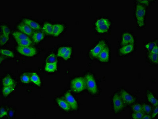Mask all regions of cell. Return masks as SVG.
Instances as JSON below:
<instances>
[{"mask_svg":"<svg viewBox=\"0 0 158 119\" xmlns=\"http://www.w3.org/2000/svg\"><path fill=\"white\" fill-rule=\"evenodd\" d=\"M135 48V44L122 46L118 50V53L120 56H125L131 53Z\"/></svg>","mask_w":158,"mask_h":119,"instance_id":"13","label":"cell"},{"mask_svg":"<svg viewBox=\"0 0 158 119\" xmlns=\"http://www.w3.org/2000/svg\"><path fill=\"white\" fill-rule=\"evenodd\" d=\"M3 87L15 86V82L10 76H6L2 81Z\"/></svg>","mask_w":158,"mask_h":119,"instance_id":"22","label":"cell"},{"mask_svg":"<svg viewBox=\"0 0 158 119\" xmlns=\"http://www.w3.org/2000/svg\"><path fill=\"white\" fill-rule=\"evenodd\" d=\"M64 29V26L62 24H54L53 25V35L54 37L58 36L63 32Z\"/></svg>","mask_w":158,"mask_h":119,"instance_id":"15","label":"cell"},{"mask_svg":"<svg viewBox=\"0 0 158 119\" xmlns=\"http://www.w3.org/2000/svg\"><path fill=\"white\" fill-rule=\"evenodd\" d=\"M135 37L132 33L129 32H124L122 33L120 45L121 47L126 45L135 44Z\"/></svg>","mask_w":158,"mask_h":119,"instance_id":"8","label":"cell"},{"mask_svg":"<svg viewBox=\"0 0 158 119\" xmlns=\"http://www.w3.org/2000/svg\"><path fill=\"white\" fill-rule=\"evenodd\" d=\"M57 61L52 63L46 62L45 70L47 72L49 73L54 72L57 70Z\"/></svg>","mask_w":158,"mask_h":119,"instance_id":"19","label":"cell"},{"mask_svg":"<svg viewBox=\"0 0 158 119\" xmlns=\"http://www.w3.org/2000/svg\"><path fill=\"white\" fill-rule=\"evenodd\" d=\"M110 57V48L107 45L98 55L97 59L103 63H107L109 62Z\"/></svg>","mask_w":158,"mask_h":119,"instance_id":"11","label":"cell"},{"mask_svg":"<svg viewBox=\"0 0 158 119\" xmlns=\"http://www.w3.org/2000/svg\"><path fill=\"white\" fill-rule=\"evenodd\" d=\"M15 86L3 87V94L4 97H7L15 89Z\"/></svg>","mask_w":158,"mask_h":119,"instance_id":"27","label":"cell"},{"mask_svg":"<svg viewBox=\"0 0 158 119\" xmlns=\"http://www.w3.org/2000/svg\"><path fill=\"white\" fill-rule=\"evenodd\" d=\"M23 22L28 25L32 29L39 30L41 29L40 25L38 23L31 19L25 18L23 19Z\"/></svg>","mask_w":158,"mask_h":119,"instance_id":"16","label":"cell"},{"mask_svg":"<svg viewBox=\"0 0 158 119\" xmlns=\"http://www.w3.org/2000/svg\"><path fill=\"white\" fill-rule=\"evenodd\" d=\"M107 45V44L105 40H100L95 47L92 48L89 51V56L92 58H97L98 55Z\"/></svg>","mask_w":158,"mask_h":119,"instance_id":"7","label":"cell"},{"mask_svg":"<svg viewBox=\"0 0 158 119\" xmlns=\"http://www.w3.org/2000/svg\"><path fill=\"white\" fill-rule=\"evenodd\" d=\"M86 82L87 89L88 91L92 95L98 94L99 89L95 78L91 74L88 73L85 76Z\"/></svg>","mask_w":158,"mask_h":119,"instance_id":"4","label":"cell"},{"mask_svg":"<svg viewBox=\"0 0 158 119\" xmlns=\"http://www.w3.org/2000/svg\"><path fill=\"white\" fill-rule=\"evenodd\" d=\"M70 88L74 92H80L87 89L86 79L83 77L74 78L71 82Z\"/></svg>","mask_w":158,"mask_h":119,"instance_id":"2","label":"cell"},{"mask_svg":"<svg viewBox=\"0 0 158 119\" xmlns=\"http://www.w3.org/2000/svg\"><path fill=\"white\" fill-rule=\"evenodd\" d=\"M147 58L151 63L155 65L157 64L158 54H153L150 52H148Z\"/></svg>","mask_w":158,"mask_h":119,"instance_id":"25","label":"cell"},{"mask_svg":"<svg viewBox=\"0 0 158 119\" xmlns=\"http://www.w3.org/2000/svg\"><path fill=\"white\" fill-rule=\"evenodd\" d=\"M95 26L97 32L101 34H104L109 31L111 26V22L107 18H99L96 21Z\"/></svg>","mask_w":158,"mask_h":119,"instance_id":"5","label":"cell"},{"mask_svg":"<svg viewBox=\"0 0 158 119\" xmlns=\"http://www.w3.org/2000/svg\"><path fill=\"white\" fill-rule=\"evenodd\" d=\"M3 59H2V57H1V63H2V60H3Z\"/></svg>","mask_w":158,"mask_h":119,"instance_id":"42","label":"cell"},{"mask_svg":"<svg viewBox=\"0 0 158 119\" xmlns=\"http://www.w3.org/2000/svg\"><path fill=\"white\" fill-rule=\"evenodd\" d=\"M1 53L2 55L8 56V57L14 58V56L13 53L9 50L1 49Z\"/></svg>","mask_w":158,"mask_h":119,"instance_id":"30","label":"cell"},{"mask_svg":"<svg viewBox=\"0 0 158 119\" xmlns=\"http://www.w3.org/2000/svg\"><path fill=\"white\" fill-rule=\"evenodd\" d=\"M17 50L18 53L24 56H32L37 54L36 49L34 47H22L18 45Z\"/></svg>","mask_w":158,"mask_h":119,"instance_id":"9","label":"cell"},{"mask_svg":"<svg viewBox=\"0 0 158 119\" xmlns=\"http://www.w3.org/2000/svg\"><path fill=\"white\" fill-rule=\"evenodd\" d=\"M42 31L45 34L53 35V24L49 22L45 23L43 25Z\"/></svg>","mask_w":158,"mask_h":119,"instance_id":"20","label":"cell"},{"mask_svg":"<svg viewBox=\"0 0 158 119\" xmlns=\"http://www.w3.org/2000/svg\"><path fill=\"white\" fill-rule=\"evenodd\" d=\"M134 6V16L138 28H142L146 25V6L136 1Z\"/></svg>","mask_w":158,"mask_h":119,"instance_id":"1","label":"cell"},{"mask_svg":"<svg viewBox=\"0 0 158 119\" xmlns=\"http://www.w3.org/2000/svg\"><path fill=\"white\" fill-rule=\"evenodd\" d=\"M72 53V47L67 46L62 47H60L58 50L57 56L62 58L64 59L67 60L70 58Z\"/></svg>","mask_w":158,"mask_h":119,"instance_id":"10","label":"cell"},{"mask_svg":"<svg viewBox=\"0 0 158 119\" xmlns=\"http://www.w3.org/2000/svg\"><path fill=\"white\" fill-rule=\"evenodd\" d=\"M137 1L139 2V3H141L143 5H144L145 6H148L149 5V4H151V2H152L151 1Z\"/></svg>","mask_w":158,"mask_h":119,"instance_id":"38","label":"cell"},{"mask_svg":"<svg viewBox=\"0 0 158 119\" xmlns=\"http://www.w3.org/2000/svg\"><path fill=\"white\" fill-rule=\"evenodd\" d=\"M18 45L22 47H30L32 44V41L30 38L17 40Z\"/></svg>","mask_w":158,"mask_h":119,"instance_id":"24","label":"cell"},{"mask_svg":"<svg viewBox=\"0 0 158 119\" xmlns=\"http://www.w3.org/2000/svg\"><path fill=\"white\" fill-rule=\"evenodd\" d=\"M112 109L114 113L118 114L122 111L125 106L120 97L119 92L115 93L112 98Z\"/></svg>","mask_w":158,"mask_h":119,"instance_id":"3","label":"cell"},{"mask_svg":"<svg viewBox=\"0 0 158 119\" xmlns=\"http://www.w3.org/2000/svg\"><path fill=\"white\" fill-rule=\"evenodd\" d=\"M30 77V80L38 86H40L41 85L40 79L39 76L36 73L32 72L29 73Z\"/></svg>","mask_w":158,"mask_h":119,"instance_id":"21","label":"cell"},{"mask_svg":"<svg viewBox=\"0 0 158 119\" xmlns=\"http://www.w3.org/2000/svg\"><path fill=\"white\" fill-rule=\"evenodd\" d=\"M150 53H151L154 54H158V43L157 41H156L155 42V44H154V46H153V48H152L151 50L150 51L148 52Z\"/></svg>","mask_w":158,"mask_h":119,"instance_id":"36","label":"cell"},{"mask_svg":"<svg viewBox=\"0 0 158 119\" xmlns=\"http://www.w3.org/2000/svg\"><path fill=\"white\" fill-rule=\"evenodd\" d=\"M12 35L13 36L14 38H15V39H16V41L17 40L30 38L26 35L20 32H14L12 33Z\"/></svg>","mask_w":158,"mask_h":119,"instance_id":"26","label":"cell"},{"mask_svg":"<svg viewBox=\"0 0 158 119\" xmlns=\"http://www.w3.org/2000/svg\"><path fill=\"white\" fill-rule=\"evenodd\" d=\"M18 29L26 35L30 36L33 33L32 29L24 23H21L17 26Z\"/></svg>","mask_w":158,"mask_h":119,"instance_id":"14","label":"cell"},{"mask_svg":"<svg viewBox=\"0 0 158 119\" xmlns=\"http://www.w3.org/2000/svg\"><path fill=\"white\" fill-rule=\"evenodd\" d=\"M158 109H157V107H156L152 111L151 113V117L152 118H155L156 117L157 115L158 114Z\"/></svg>","mask_w":158,"mask_h":119,"instance_id":"37","label":"cell"},{"mask_svg":"<svg viewBox=\"0 0 158 119\" xmlns=\"http://www.w3.org/2000/svg\"><path fill=\"white\" fill-rule=\"evenodd\" d=\"M152 118L151 117V115H149L148 114H145V115H144L142 119H151Z\"/></svg>","mask_w":158,"mask_h":119,"instance_id":"41","label":"cell"},{"mask_svg":"<svg viewBox=\"0 0 158 119\" xmlns=\"http://www.w3.org/2000/svg\"><path fill=\"white\" fill-rule=\"evenodd\" d=\"M142 106L143 112L145 114H151L153 110L151 106L146 103H143L142 104Z\"/></svg>","mask_w":158,"mask_h":119,"instance_id":"28","label":"cell"},{"mask_svg":"<svg viewBox=\"0 0 158 119\" xmlns=\"http://www.w3.org/2000/svg\"><path fill=\"white\" fill-rule=\"evenodd\" d=\"M46 62H49V63H52L57 61L56 57L54 53L50 54L48 56L47 59H46Z\"/></svg>","mask_w":158,"mask_h":119,"instance_id":"33","label":"cell"},{"mask_svg":"<svg viewBox=\"0 0 158 119\" xmlns=\"http://www.w3.org/2000/svg\"><path fill=\"white\" fill-rule=\"evenodd\" d=\"M45 37L44 33L41 32H36L33 33L32 35V39L36 43H38L43 40Z\"/></svg>","mask_w":158,"mask_h":119,"instance_id":"23","label":"cell"},{"mask_svg":"<svg viewBox=\"0 0 158 119\" xmlns=\"http://www.w3.org/2000/svg\"><path fill=\"white\" fill-rule=\"evenodd\" d=\"M7 112L6 110L3 108H1V114H0V117H1V118L7 115Z\"/></svg>","mask_w":158,"mask_h":119,"instance_id":"40","label":"cell"},{"mask_svg":"<svg viewBox=\"0 0 158 119\" xmlns=\"http://www.w3.org/2000/svg\"><path fill=\"white\" fill-rule=\"evenodd\" d=\"M21 81L22 83L25 84H28L31 81L30 75L27 74H24L20 77Z\"/></svg>","mask_w":158,"mask_h":119,"instance_id":"31","label":"cell"},{"mask_svg":"<svg viewBox=\"0 0 158 119\" xmlns=\"http://www.w3.org/2000/svg\"><path fill=\"white\" fill-rule=\"evenodd\" d=\"M156 41L154 42L150 43L147 44L146 45V47L147 49L148 50V52L150 51L154 46V44L155 43Z\"/></svg>","mask_w":158,"mask_h":119,"instance_id":"39","label":"cell"},{"mask_svg":"<svg viewBox=\"0 0 158 119\" xmlns=\"http://www.w3.org/2000/svg\"><path fill=\"white\" fill-rule=\"evenodd\" d=\"M131 110L133 113L134 112H142V104L137 103L132 105Z\"/></svg>","mask_w":158,"mask_h":119,"instance_id":"29","label":"cell"},{"mask_svg":"<svg viewBox=\"0 0 158 119\" xmlns=\"http://www.w3.org/2000/svg\"><path fill=\"white\" fill-rule=\"evenodd\" d=\"M144 112H134L132 113L131 118L132 119H142L144 115H145Z\"/></svg>","mask_w":158,"mask_h":119,"instance_id":"32","label":"cell"},{"mask_svg":"<svg viewBox=\"0 0 158 119\" xmlns=\"http://www.w3.org/2000/svg\"><path fill=\"white\" fill-rule=\"evenodd\" d=\"M56 100L59 107L64 110L66 111H69L70 110V107L65 100L60 98H57Z\"/></svg>","mask_w":158,"mask_h":119,"instance_id":"17","label":"cell"},{"mask_svg":"<svg viewBox=\"0 0 158 119\" xmlns=\"http://www.w3.org/2000/svg\"><path fill=\"white\" fill-rule=\"evenodd\" d=\"M1 27L3 34L9 36L10 34V31L9 27L6 25H2Z\"/></svg>","mask_w":158,"mask_h":119,"instance_id":"34","label":"cell"},{"mask_svg":"<svg viewBox=\"0 0 158 119\" xmlns=\"http://www.w3.org/2000/svg\"><path fill=\"white\" fill-rule=\"evenodd\" d=\"M9 36L4 35L3 34L1 35V45H3L9 41Z\"/></svg>","mask_w":158,"mask_h":119,"instance_id":"35","label":"cell"},{"mask_svg":"<svg viewBox=\"0 0 158 119\" xmlns=\"http://www.w3.org/2000/svg\"><path fill=\"white\" fill-rule=\"evenodd\" d=\"M119 93L125 107L132 105L136 101V97L132 94H130L129 92L124 89H121L120 90Z\"/></svg>","mask_w":158,"mask_h":119,"instance_id":"6","label":"cell"},{"mask_svg":"<svg viewBox=\"0 0 158 119\" xmlns=\"http://www.w3.org/2000/svg\"><path fill=\"white\" fill-rule=\"evenodd\" d=\"M65 100L67 102L71 109L76 110L78 108V104L74 97L72 95L70 92H67L65 94Z\"/></svg>","mask_w":158,"mask_h":119,"instance_id":"12","label":"cell"},{"mask_svg":"<svg viewBox=\"0 0 158 119\" xmlns=\"http://www.w3.org/2000/svg\"><path fill=\"white\" fill-rule=\"evenodd\" d=\"M146 97L149 102L152 104L154 107H158V100L154 97L153 92L148 90L146 92Z\"/></svg>","mask_w":158,"mask_h":119,"instance_id":"18","label":"cell"}]
</instances>
